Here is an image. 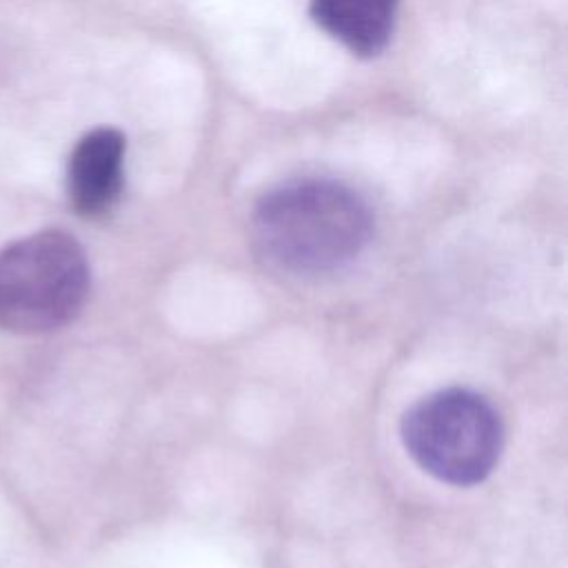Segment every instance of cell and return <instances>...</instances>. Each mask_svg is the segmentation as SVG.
Wrapping results in <instances>:
<instances>
[{"mask_svg":"<svg viewBox=\"0 0 568 568\" xmlns=\"http://www.w3.org/2000/svg\"><path fill=\"white\" fill-rule=\"evenodd\" d=\"M366 202L333 180H300L266 193L253 215L260 253L295 275L331 273L353 262L371 240Z\"/></svg>","mask_w":568,"mask_h":568,"instance_id":"6da1fadb","label":"cell"},{"mask_svg":"<svg viewBox=\"0 0 568 568\" xmlns=\"http://www.w3.org/2000/svg\"><path fill=\"white\" fill-rule=\"evenodd\" d=\"M89 262L64 231H38L0 248V328L49 333L67 326L89 295Z\"/></svg>","mask_w":568,"mask_h":568,"instance_id":"7a4b0ae2","label":"cell"},{"mask_svg":"<svg viewBox=\"0 0 568 568\" xmlns=\"http://www.w3.org/2000/svg\"><path fill=\"white\" fill-rule=\"evenodd\" d=\"M410 457L433 477L473 486L484 481L501 453V422L477 393L446 388L422 397L402 417Z\"/></svg>","mask_w":568,"mask_h":568,"instance_id":"3957f363","label":"cell"},{"mask_svg":"<svg viewBox=\"0 0 568 568\" xmlns=\"http://www.w3.org/2000/svg\"><path fill=\"white\" fill-rule=\"evenodd\" d=\"M124 171V138L100 126L78 140L67 166V193L71 206L87 217L106 213L120 191Z\"/></svg>","mask_w":568,"mask_h":568,"instance_id":"277c9868","label":"cell"},{"mask_svg":"<svg viewBox=\"0 0 568 568\" xmlns=\"http://www.w3.org/2000/svg\"><path fill=\"white\" fill-rule=\"evenodd\" d=\"M399 0H311V18L355 55H377L395 24Z\"/></svg>","mask_w":568,"mask_h":568,"instance_id":"5b68a950","label":"cell"}]
</instances>
